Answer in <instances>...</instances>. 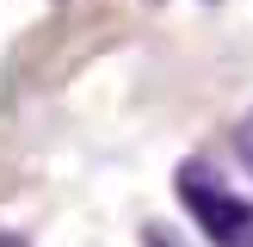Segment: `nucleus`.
Returning a JSON list of instances; mask_svg holds the SVG:
<instances>
[{
    "mask_svg": "<svg viewBox=\"0 0 253 247\" xmlns=\"http://www.w3.org/2000/svg\"><path fill=\"white\" fill-rule=\"evenodd\" d=\"M0 247H31V241H19V235H0Z\"/></svg>",
    "mask_w": 253,
    "mask_h": 247,
    "instance_id": "20e7f679",
    "label": "nucleus"
},
{
    "mask_svg": "<svg viewBox=\"0 0 253 247\" xmlns=\"http://www.w3.org/2000/svg\"><path fill=\"white\" fill-rule=\"evenodd\" d=\"M142 247H185V241H179V235H167L161 222H148V229H142Z\"/></svg>",
    "mask_w": 253,
    "mask_h": 247,
    "instance_id": "7ed1b4c3",
    "label": "nucleus"
},
{
    "mask_svg": "<svg viewBox=\"0 0 253 247\" xmlns=\"http://www.w3.org/2000/svg\"><path fill=\"white\" fill-rule=\"evenodd\" d=\"M173 192H179L185 216L204 229L210 247H253V204L210 167V161H179Z\"/></svg>",
    "mask_w": 253,
    "mask_h": 247,
    "instance_id": "f257e3e1",
    "label": "nucleus"
},
{
    "mask_svg": "<svg viewBox=\"0 0 253 247\" xmlns=\"http://www.w3.org/2000/svg\"><path fill=\"white\" fill-rule=\"evenodd\" d=\"M235 155H241V173L253 179V111H247L241 124H235Z\"/></svg>",
    "mask_w": 253,
    "mask_h": 247,
    "instance_id": "f03ea898",
    "label": "nucleus"
}]
</instances>
